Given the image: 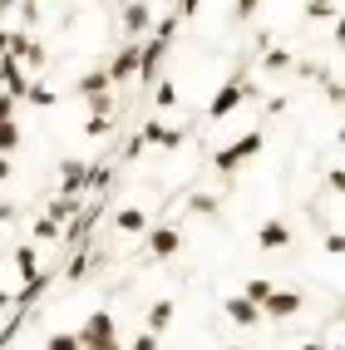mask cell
I'll return each mask as SVG.
<instances>
[{
    "instance_id": "d4e9b609",
    "label": "cell",
    "mask_w": 345,
    "mask_h": 350,
    "mask_svg": "<svg viewBox=\"0 0 345 350\" xmlns=\"http://www.w3.org/2000/svg\"><path fill=\"white\" fill-rule=\"evenodd\" d=\"M84 271H89V237H84V247H79V256H74V262H69V267H64V276H69V282H84Z\"/></svg>"
},
{
    "instance_id": "ac0fdd59",
    "label": "cell",
    "mask_w": 345,
    "mask_h": 350,
    "mask_svg": "<svg viewBox=\"0 0 345 350\" xmlns=\"http://www.w3.org/2000/svg\"><path fill=\"white\" fill-rule=\"evenodd\" d=\"M168 325H173V301L163 296V301H153V306H148V325H143V331H153V336H163Z\"/></svg>"
},
{
    "instance_id": "e575fe53",
    "label": "cell",
    "mask_w": 345,
    "mask_h": 350,
    "mask_svg": "<svg viewBox=\"0 0 345 350\" xmlns=\"http://www.w3.org/2000/svg\"><path fill=\"white\" fill-rule=\"evenodd\" d=\"M109 129H113V124H109V119H89V124H84V133H89V138H104V133H109Z\"/></svg>"
},
{
    "instance_id": "5b68a950",
    "label": "cell",
    "mask_w": 345,
    "mask_h": 350,
    "mask_svg": "<svg viewBox=\"0 0 345 350\" xmlns=\"http://www.w3.org/2000/svg\"><path fill=\"white\" fill-rule=\"evenodd\" d=\"M301 306H306V296H301V291H281V286H271V291L262 296V316H271V321H291V316H301Z\"/></svg>"
},
{
    "instance_id": "d6986e66",
    "label": "cell",
    "mask_w": 345,
    "mask_h": 350,
    "mask_svg": "<svg viewBox=\"0 0 345 350\" xmlns=\"http://www.w3.org/2000/svg\"><path fill=\"white\" fill-rule=\"evenodd\" d=\"M104 89H113L104 69H89L84 79H74V94H79V99H89V94H104Z\"/></svg>"
},
{
    "instance_id": "30bf717a",
    "label": "cell",
    "mask_w": 345,
    "mask_h": 350,
    "mask_svg": "<svg viewBox=\"0 0 345 350\" xmlns=\"http://www.w3.org/2000/svg\"><path fill=\"white\" fill-rule=\"evenodd\" d=\"M0 89H5V94H15V99H25V89H30L25 64H20L15 55H0Z\"/></svg>"
},
{
    "instance_id": "f6af8a7d",
    "label": "cell",
    "mask_w": 345,
    "mask_h": 350,
    "mask_svg": "<svg viewBox=\"0 0 345 350\" xmlns=\"http://www.w3.org/2000/svg\"><path fill=\"white\" fill-rule=\"evenodd\" d=\"M10 5H15V0H0V15H5V10H10Z\"/></svg>"
},
{
    "instance_id": "484cf974",
    "label": "cell",
    "mask_w": 345,
    "mask_h": 350,
    "mask_svg": "<svg viewBox=\"0 0 345 350\" xmlns=\"http://www.w3.org/2000/svg\"><path fill=\"white\" fill-rule=\"evenodd\" d=\"M44 350H79V336L74 331H55V336H44Z\"/></svg>"
},
{
    "instance_id": "4dcf8cb0",
    "label": "cell",
    "mask_w": 345,
    "mask_h": 350,
    "mask_svg": "<svg viewBox=\"0 0 345 350\" xmlns=\"http://www.w3.org/2000/svg\"><path fill=\"white\" fill-rule=\"evenodd\" d=\"M266 291H271V282H266V276H251V282L242 286V296H247V301H257V306H262V296H266Z\"/></svg>"
},
{
    "instance_id": "7bdbcfd3",
    "label": "cell",
    "mask_w": 345,
    "mask_h": 350,
    "mask_svg": "<svg viewBox=\"0 0 345 350\" xmlns=\"http://www.w3.org/2000/svg\"><path fill=\"white\" fill-rule=\"evenodd\" d=\"M5 40H10V30H0V55H5Z\"/></svg>"
},
{
    "instance_id": "8fae6325",
    "label": "cell",
    "mask_w": 345,
    "mask_h": 350,
    "mask_svg": "<svg viewBox=\"0 0 345 350\" xmlns=\"http://www.w3.org/2000/svg\"><path fill=\"white\" fill-rule=\"evenodd\" d=\"M138 138H143L148 148H182V129H168V124H158V119H148L143 129H138Z\"/></svg>"
},
{
    "instance_id": "3957f363",
    "label": "cell",
    "mask_w": 345,
    "mask_h": 350,
    "mask_svg": "<svg viewBox=\"0 0 345 350\" xmlns=\"http://www.w3.org/2000/svg\"><path fill=\"white\" fill-rule=\"evenodd\" d=\"M247 99H262V84L257 79H247V75H237V79H222L217 84V94H212V104H207V119H227V113H237Z\"/></svg>"
},
{
    "instance_id": "bcb514c9",
    "label": "cell",
    "mask_w": 345,
    "mask_h": 350,
    "mask_svg": "<svg viewBox=\"0 0 345 350\" xmlns=\"http://www.w3.org/2000/svg\"><path fill=\"white\" fill-rule=\"evenodd\" d=\"M326 350H345V345H326Z\"/></svg>"
},
{
    "instance_id": "f1b7e54d",
    "label": "cell",
    "mask_w": 345,
    "mask_h": 350,
    "mask_svg": "<svg viewBox=\"0 0 345 350\" xmlns=\"http://www.w3.org/2000/svg\"><path fill=\"white\" fill-rule=\"evenodd\" d=\"M109 109H113V89H104V94H89V113H94V119H109Z\"/></svg>"
},
{
    "instance_id": "d590c367",
    "label": "cell",
    "mask_w": 345,
    "mask_h": 350,
    "mask_svg": "<svg viewBox=\"0 0 345 350\" xmlns=\"http://www.w3.org/2000/svg\"><path fill=\"white\" fill-rule=\"evenodd\" d=\"M197 10H202V0H178V10H173V15H178V20H188V15H197Z\"/></svg>"
},
{
    "instance_id": "6da1fadb",
    "label": "cell",
    "mask_w": 345,
    "mask_h": 350,
    "mask_svg": "<svg viewBox=\"0 0 345 350\" xmlns=\"http://www.w3.org/2000/svg\"><path fill=\"white\" fill-rule=\"evenodd\" d=\"M262 144H266V133H262V129H247L242 138H232V144H222V148L212 153V168L222 173V183H227V188H232V178H237V168H242V163L262 153Z\"/></svg>"
},
{
    "instance_id": "9c48e42d",
    "label": "cell",
    "mask_w": 345,
    "mask_h": 350,
    "mask_svg": "<svg viewBox=\"0 0 345 350\" xmlns=\"http://www.w3.org/2000/svg\"><path fill=\"white\" fill-rule=\"evenodd\" d=\"M178 247H182V232L178 227H153L148 232V256H153V262H173Z\"/></svg>"
},
{
    "instance_id": "44dd1931",
    "label": "cell",
    "mask_w": 345,
    "mask_h": 350,
    "mask_svg": "<svg viewBox=\"0 0 345 350\" xmlns=\"http://www.w3.org/2000/svg\"><path fill=\"white\" fill-rule=\"evenodd\" d=\"M15 267H20V282H35V276H40V267H35V247H30V242L15 247Z\"/></svg>"
},
{
    "instance_id": "277c9868",
    "label": "cell",
    "mask_w": 345,
    "mask_h": 350,
    "mask_svg": "<svg viewBox=\"0 0 345 350\" xmlns=\"http://www.w3.org/2000/svg\"><path fill=\"white\" fill-rule=\"evenodd\" d=\"M79 350H124L119 340V321H113V311H89V321L79 325Z\"/></svg>"
},
{
    "instance_id": "4316f807",
    "label": "cell",
    "mask_w": 345,
    "mask_h": 350,
    "mask_svg": "<svg viewBox=\"0 0 345 350\" xmlns=\"http://www.w3.org/2000/svg\"><path fill=\"white\" fill-rule=\"evenodd\" d=\"M25 104H35V109H50V104H55V89L30 84V89H25Z\"/></svg>"
},
{
    "instance_id": "ba28073f",
    "label": "cell",
    "mask_w": 345,
    "mask_h": 350,
    "mask_svg": "<svg viewBox=\"0 0 345 350\" xmlns=\"http://www.w3.org/2000/svg\"><path fill=\"white\" fill-rule=\"evenodd\" d=\"M138 50H143V40H128L124 50L113 55V64L104 69L109 84H128V79H138Z\"/></svg>"
},
{
    "instance_id": "f35d334b",
    "label": "cell",
    "mask_w": 345,
    "mask_h": 350,
    "mask_svg": "<svg viewBox=\"0 0 345 350\" xmlns=\"http://www.w3.org/2000/svg\"><path fill=\"white\" fill-rule=\"evenodd\" d=\"M326 252H331V256H340V252H345V237H340V232H331V237H326Z\"/></svg>"
},
{
    "instance_id": "8d00e7d4",
    "label": "cell",
    "mask_w": 345,
    "mask_h": 350,
    "mask_svg": "<svg viewBox=\"0 0 345 350\" xmlns=\"http://www.w3.org/2000/svg\"><path fill=\"white\" fill-rule=\"evenodd\" d=\"M128 350H158V336H153V331H143V336H138Z\"/></svg>"
},
{
    "instance_id": "f546056e",
    "label": "cell",
    "mask_w": 345,
    "mask_h": 350,
    "mask_svg": "<svg viewBox=\"0 0 345 350\" xmlns=\"http://www.w3.org/2000/svg\"><path fill=\"white\" fill-rule=\"evenodd\" d=\"M262 69H276V75H281V69H291V55L286 50H262Z\"/></svg>"
},
{
    "instance_id": "cb8c5ba5",
    "label": "cell",
    "mask_w": 345,
    "mask_h": 350,
    "mask_svg": "<svg viewBox=\"0 0 345 350\" xmlns=\"http://www.w3.org/2000/svg\"><path fill=\"white\" fill-rule=\"evenodd\" d=\"M35 242H59V222L40 213V217H35Z\"/></svg>"
},
{
    "instance_id": "74e56055",
    "label": "cell",
    "mask_w": 345,
    "mask_h": 350,
    "mask_svg": "<svg viewBox=\"0 0 345 350\" xmlns=\"http://www.w3.org/2000/svg\"><path fill=\"white\" fill-rule=\"evenodd\" d=\"M326 183H331V193H345V173H340V168H331Z\"/></svg>"
},
{
    "instance_id": "1f68e13d",
    "label": "cell",
    "mask_w": 345,
    "mask_h": 350,
    "mask_svg": "<svg viewBox=\"0 0 345 350\" xmlns=\"http://www.w3.org/2000/svg\"><path fill=\"white\" fill-rule=\"evenodd\" d=\"M153 104H158V109H173V104H178V84L163 79V84H158V94H153Z\"/></svg>"
},
{
    "instance_id": "8992f818",
    "label": "cell",
    "mask_w": 345,
    "mask_h": 350,
    "mask_svg": "<svg viewBox=\"0 0 345 350\" xmlns=\"http://www.w3.org/2000/svg\"><path fill=\"white\" fill-rule=\"evenodd\" d=\"M5 55H15L25 69H44V59H50V55H44V44H40V40H30L25 30H10V40H5Z\"/></svg>"
},
{
    "instance_id": "52a82bcc",
    "label": "cell",
    "mask_w": 345,
    "mask_h": 350,
    "mask_svg": "<svg viewBox=\"0 0 345 350\" xmlns=\"http://www.w3.org/2000/svg\"><path fill=\"white\" fill-rule=\"evenodd\" d=\"M59 193L64 198H84L89 193V158H64L59 163Z\"/></svg>"
},
{
    "instance_id": "9a60e30c",
    "label": "cell",
    "mask_w": 345,
    "mask_h": 350,
    "mask_svg": "<svg viewBox=\"0 0 345 350\" xmlns=\"http://www.w3.org/2000/svg\"><path fill=\"white\" fill-rule=\"evenodd\" d=\"M227 316H232L237 325H257V321H262V306H257V301H247V296L237 291V296H227Z\"/></svg>"
},
{
    "instance_id": "ffe728a7",
    "label": "cell",
    "mask_w": 345,
    "mask_h": 350,
    "mask_svg": "<svg viewBox=\"0 0 345 350\" xmlns=\"http://www.w3.org/2000/svg\"><path fill=\"white\" fill-rule=\"evenodd\" d=\"M188 213H193V217H217V213H222V198H217V193H193V198H188Z\"/></svg>"
},
{
    "instance_id": "60d3db41",
    "label": "cell",
    "mask_w": 345,
    "mask_h": 350,
    "mask_svg": "<svg viewBox=\"0 0 345 350\" xmlns=\"http://www.w3.org/2000/svg\"><path fill=\"white\" fill-rule=\"evenodd\" d=\"M10 178V153H0V183Z\"/></svg>"
},
{
    "instance_id": "b9f144b4",
    "label": "cell",
    "mask_w": 345,
    "mask_h": 350,
    "mask_svg": "<svg viewBox=\"0 0 345 350\" xmlns=\"http://www.w3.org/2000/svg\"><path fill=\"white\" fill-rule=\"evenodd\" d=\"M0 311H10V291H0Z\"/></svg>"
},
{
    "instance_id": "e0dca14e",
    "label": "cell",
    "mask_w": 345,
    "mask_h": 350,
    "mask_svg": "<svg viewBox=\"0 0 345 350\" xmlns=\"http://www.w3.org/2000/svg\"><path fill=\"white\" fill-rule=\"evenodd\" d=\"M79 207H84V198H64V193H59V198H50V207H44V217H55V222L64 227L69 217H79Z\"/></svg>"
},
{
    "instance_id": "2e32d148",
    "label": "cell",
    "mask_w": 345,
    "mask_h": 350,
    "mask_svg": "<svg viewBox=\"0 0 345 350\" xmlns=\"http://www.w3.org/2000/svg\"><path fill=\"white\" fill-rule=\"evenodd\" d=\"M113 227L128 232V237H138V232H148V213L143 207H119V213H113Z\"/></svg>"
},
{
    "instance_id": "7a4b0ae2",
    "label": "cell",
    "mask_w": 345,
    "mask_h": 350,
    "mask_svg": "<svg viewBox=\"0 0 345 350\" xmlns=\"http://www.w3.org/2000/svg\"><path fill=\"white\" fill-rule=\"evenodd\" d=\"M173 35H178V15L168 10L163 20H158L153 40H143V50H138V79H143V84H153V79H158V64H163V55H168Z\"/></svg>"
},
{
    "instance_id": "603a6c76",
    "label": "cell",
    "mask_w": 345,
    "mask_h": 350,
    "mask_svg": "<svg viewBox=\"0 0 345 350\" xmlns=\"http://www.w3.org/2000/svg\"><path fill=\"white\" fill-rule=\"evenodd\" d=\"M262 10V0H232V10H227V20H232V25H247L251 15Z\"/></svg>"
},
{
    "instance_id": "5bb4252c",
    "label": "cell",
    "mask_w": 345,
    "mask_h": 350,
    "mask_svg": "<svg viewBox=\"0 0 345 350\" xmlns=\"http://www.w3.org/2000/svg\"><path fill=\"white\" fill-rule=\"evenodd\" d=\"M44 291H50V276H44V271H40V276H35V282H20V291L10 296V306H15V311H30V306H35V301H40Z\"/></svg>"
},
{
    "instance_id": "836d02e7",
    "label": "cell",
    "mask_w": 345,
    "mask_h": 350,
    "mask_svg": "<svg viewBox=\"0 0 345 350\" xmlns=\"http://www.w3.org/2000/svg\"><path fill=\"white\" fill-rule=\"evenodd\" d=\"M15 104H20V99H15V94H5V89H0V124H10V113H15Z\"/></svg>"
},
{
    "instance_id": "ee69618b",
    "label": "cell",
    "mask_w": 345,
    "mask_h": 350,
    "mask_svg": "<svg viewBox=\"0 0 345 350\" xmlns=\"http://www.w3.org/2000/svg\"><path fill=\"white\" fill-rule=\"evenodd\" d=\"M301 350H326V345H316V340H306V345H301Z\"/></svg>"
},
{
    "instance_id": "7c38bea8",
    "label": "cell",
    "mask_w": 345,
    "mask_h": 350,
    "mask_svg": "<svg viewBox=\"0 0 345 350\" xmlns=\"http://www.w3.org/2000/svg\"><path fill=\"white\" fill-rule=\"evenodd\" d=\"M257 247H262V252H281V247H291V227H286L281 217H266V222L257 227Z\"/></svg>"
},
{
    "instance_id": "4fadbf2b",
    "label": "cell",
    "mask_w": 345,
    "mask_h": 350,
    "mask_svg": "<svg viewBox=\"0 0 345 350\" xmlns=\"http://www.w3.org/2000/svg\"><path fill=\"white\" fill-rule=\"evenodd\" d=\"M148 20H153V5H148V0H128V5H124V30H128V40L143 35Z\"/></svg>"
},
{
    "instance_id": "ab89813d",
    "label": "cell",
    "mask_w": 345,
    "mask_h": 350,
    "mask_svg": "<svg viewBox=\"0 0 345 350\" xmlns=\"http://www.w3.org/2000/svg\"><path fill=\"white\" fill-rule=\"evenodd\" d=\"M10 217H15V207H10V202H0V227H5Z\"/></svg>"
},
{
    "instance_id": "d6a6232c",
    "label": "cell",
    "mask_w": 345,
    "mask_h": 350,
    "mask_svg": "<svg viewBox=\"0 0 345 350\" xmlns=\"http://www.w3.org/2000/svg\"><path fill=\"white\" fill-rule=\"evenodd\" d=\"M143 148H148V144H143V138H138V133H133V138H128V144H124V153H119V158H124V163H133V158H143Z\"/></svg>"
},
{
    "instance_id": "83f0119b",
    "label": "cell",
    "mask_w": 345,
    "mask_h": 350,
    "mask_svg": "<svg viewBox=\"0 0 345 350\" xmlns=\"http://www.w3.org/2000/svg\"><path fill=\"white\" fill-rule=\"evenodd\" d=\"M20 148V124L10 119V124H0V153H15Z\"/></svg>"
},
{
    "instance_id": "7402d4cb",
    "label": "cell",
    "mask_w": 345,
    "mask_h": 350,
    "mask_svg": "<svg viewBox=\"0 0 345 350\" xmlns=\"http://www.w3.org/2000/svg\"><path fill=\"white\" fill-rule=\"evenodd\" d=\"M306 20H340L335 0H306Z\"/></svg>"
}]
</instances>
